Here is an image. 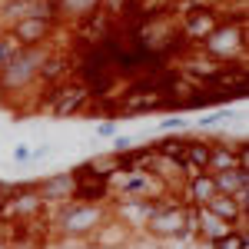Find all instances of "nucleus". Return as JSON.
Listing matches in <instances>:
<instances>
[{
	"label": "nucleus",
	"instance_id": "obj_1",
	"mask_svg": "<svg viewBox=\"0 0 249 249\" xmlns=\"http://www.w3.org/2000/svg\"><path fill=\"white\" fill-rule=\"evenodd\" d=\"M110 216V203H80V199H70L57 206L53 213V226L63 239H87L90 232Z\"/></svg>",
	"mask_w": 249,
	"mask_h": 249
},
{
	"label": "nucleus",
	"instance_id": "obj_2",
	"mask_svg": "<svg viewBox=\"0 0 249 249\" xmlns=\"http://www.w3.org/2000/svg\"><path fill=\"white\" fill-rule=\"evenodd\" d=\"M47 53V47H34V50H17L7 63H0V100L7 96H23L30 93V87L37 83L40 60Z\"/></svg>",
	"mask_w": 249,
	"mask_h": 249
},
{
	"label": "nucleus",
	"instance_id": "obj_3",
	"mask_svg": "<svg viewBox=\"0 0 249 249\" xmlns=\"http://www.w3.org/2000/svg\"><path fill=\"white\" fill-rule=\"evenodd\" d=\"M146 236H153L160 243H190L193 230H190V206L183 199H163V206L150 216V223L143 226Z\"/></svg>",
	"mask_w": 249,
	"mask_h": 249
},
{
	"label": "nucleus",
	"instance_id": "obj_4",
	"mask_svg": "<svg viewBox=\"0 0 249 249\" xmlns=\"http://www.w3.org/2000/svg\"><path fill=\"white\" fill-rule=\"evenodd\" d=\"M246 43H249L246 27L223 20L210 37L199 43V50H203V57L216 60V63H232V60H246Z\"/></svg>",
	"mask_w": 249,
	"mask_h": 249
},
{
	"label": "nucleus",
	"instance_id": "obj_5",
	"mask_svg": "<svg viewBox=\"0 0 249 249\" xmlns=\"http://www.w3.org/2000/svg\"><path fill=\"white\" fill-rule=\"evenodd\" d=\"M219 23H223V17H219V7H216V0H213V3H193V7H183V20H179L176 27H179V34L190 40V43L199 47Z\"/></svg>",
	"mask_w": 249,
	"mask_h": 249
},
{
	"label": "nucleus",
	"instance_id": "obj_6",
	"mask_svg": "<svg viewBox=\"0 0 249 249\" xmlns=\"http://www.w3.org/2000/svg\"><path fill=\"white\" fill-rule=\"evenodd\" d=\"M57 27L60 23H53V20H47V17H23L7 34L14 37V43H17L20 50H34V47H47L50 37L57 34Z\"/></svg>",
	"mask_w": 249,
	"mask_h": 249
},
{
	"label": "nucleus",
	"instance_id": "obj_7",
	"mask_svg": "<svg viewBox=\"0 0 249 249\" xmlns=\"http://www.w3.org/2000/svg\"><path fill=\"white\" fill-rule=\"evenodd\" d=\"M73 190H77V173L73 170H60V173H50V176L37 179V193H40V199H43L47 206H63V203H70V199H73Z\"/></svg>",
	"mask_w": 249,
	"mask_h": 249
},
{
	"label": "nucleus",
	"instance_id": "obj_8",
	"mask_svg": "<svg viewBox=\"0 0 249 249\" xmlns=\"http://www.w3.org/2000/svg\"><path fill=\"white\" fill-rule=\"evenodd\" d=\"M160 206H163V199H113L110 216H116L120 223H126L130 230H143Z\"/></svg>",
	"mask_w": 249,
	"mask_h": 249
},
{
	"label": "nucleus",
	"instance_id": "obj_9",
	"mask_svg": "<svg viewBox=\"0 0 249 249\" xmlns=\"http://www.w3.org/2000/svg\"><path fill=\"white\" fill-rule=\"evenodd\" d=\"M130 236H133V230H130L126 223H120L116 216H107V219L87 236V243H90V249H126Z\"/></svg>",
	"mask_w": 249,
	"mask_h": 249
},
{
	"label": "nucleus",
	"instance_id": "obj_10",
	"mask_svg": "<svg viewBox=\"0 0 249 249\" xmlns=\"http://www.w3.org/2000/svg\"><path fill=\"white\" fill-rule=\"evenodd\" d=\"M70 73H77V63L70 53H43L40 60V70H37V83L43 87H53V83H63V80H70Z\"/></svg>",
	"mask_w": 249,
	"mask_h": 249
},
{
	"label": "nucleus",
	"instance_id": "obj_11",
	"mask_svg": "<svg viewBox=\"0 0 249 249\" xmlns=\"http://www.w3.org/2000/svg\"><path fill=\"white\" fill-rule=\"evenodd\" d=\"M183 203L186 206H206L213 196H219L216 193V183H213V173H193L186 176V186H183Z\"/></svg>",
	"mask_w": 249,
	"mask_h": 249
},
{
	"label": "nucleus",
	"instance_id": "obj_12",
	"mask_svg": "<svg viewBox=\"0 0 249 249\" xmlns=\"http://www.w3.org/2000/svg\"><path fill=\"white\" fill-rule=\"evenodd\" d=\"M77 173V170H73ZM73 199L80 203H110L113 193H110V183L107 179H96V176H87V173H77V190H73Z\"/></svg>",
	"mask_w": 249,
	"mask_h": 249
},
{
	"label": "nucleus",
	"instance_id": "obj_13",
	"mask_svg": "<svg viewBox=\"0 0 249 249\" xmlns=\"http://www.w3.org/2000/svg\"><path fill=\"white\" fill-rule=\"evenodd\" d=\"M186 140H190V136L176 133V136H163V140H156L150 146H153V153L160 156V160H166L176 170H183V166H186Z\"/></svg>",
	"mask_w": 249,
	"mask_h": 249
},
{
	"label": "nucleus",
	"instance_id": "obj_14",
	"mask_svg": "<svg viewBox=\"0 0 249 249\" xmlns=\"http://www.w3.org/2000/svg\"><path fill=\"white\" fill-rule=\"evenodd\" d=\"M236 143H226V140H210V163H206V173H219V170H236Z\"/></svg>",
	"mask_w": 249,
	"mask_h": 249
},
{
	"label": "nucleus",
	"instance_id": "obj_15",
	"mask_svg": "<svg viewBox=\"0 0 249 249\" xmlns=\"http://www.w3.org/2000/svg\"><path fill=\"white\" fill-rule=\"evenodd\" d=\"M213 183H216V193L219 196H236L239 190H246L249 186V170H219L213 173Z\"/></svg>",
	"mask_w": 249,
	"mask_h": 249
},
{
	"label": "nucleus",
	"instance_id": "obj_16",
	"mask_svg": "<svg viewBox=\"0 0 249 249\" xmlns=\"http://www.w3.org/2000/svg\"><path fill=\"white\" fill-rule=\"evenodd\" d=\"M103 7V0H57V14H60V23L63 20H87L90 14H96Z\"/></svg>",
	"mask_w": 249,
	"mask_h": 249
},
{
	"label": "nucleus",
	"instance_id": "obj_17",
	"mask_svg": "<svg viewBox=\"0 0 249 249\" xmlns=\"http://www.w3.org/2000/svg\"><path fill=\"white\" fill-rule=\"evenodd\" d=\"M206 163H210V140H186V166L183 173L193 176V173H206Z\"/></svg>",
	"mask_w": 249,
	"mask_h": 249
},
{
	"label": "nucleus",
	"instance_id": "obj_18",
	"mask_svg": "<svg viewBox=\"0 0 249 249\" xmlns=\"http://www.w3.org/2000/svg\"><path fill=\"white\" fill-rule=\"evenodd\" d=\"M203 210L213 213V216H216V219H223V223H230V226H236V223H239V216H249L246 210H239V203H236L232 196H213Z\"/></svg>",
	"mask_w": 249,
	"mask_h": 249
},
{
	"label": "nucleus",
	"instance_id": "obj_19",
	"mask_svg": "<svg viewBox=\"0 0 249 249\" xmlns=\"http://www.w3.org/2000/svg\"><path fill=\"white\" fill-rule=\"evenodd\" d=\"M206 249H249V239H246V232L230 230L226 236H219V239L206 243Z\"/></svg>",
	"mask_w": 249,
	"mask_h": 249
},
{
	"label": "nucleus",
	"instance_id": "obj_20",
	"mask_svg": "<svg viewBox=\"0 0 249 249\" xmlns=\"http://www.w3.org/2000/svg\"><path fill=\"white\" fill-rule=\"evenodd\" d=\"M226 120H232V113L219 107V110H213V113L199 116V120H196V130H210V126H219V123H226Z\"/></svg>",
	"mask_w": 249,
	"mask_h": 249
},
{
	"label": "nucleus",
	"instance_id": "obj_21",
	"mask_svg": "<svg viewBox=\"0 0 249 249\" xmlns=\"http://www.w3.org/2000/svg\"><path fill=\"white\" fill-rule=\"evenodd\" d=\"M17 50H20V47L14 43V37H10L7 30H0V63H7V60L14 57Z\"/></svg>",
	"mask_w": 249,
	"mask_h": 249
},
{
	"label": "nucleus",
	"instance_id": "obj_22",
	"mask_svg": "<svg viewBox=\"0 0 249 249\" xmlns=\"http://www.w3.org/2000/svg\"><path fill=\"white\" fill-rule=\"evenodd\" d=\"M186 126H190V123H186V116H166V120L160 123V130H163V133H183Z\"/></svg>",
	"mask_w": 249,
	"mask_h": 249
},
{
	"label": "nucleus",
	"instance_id": "obj_23",
	"mask_svg": "<svg viewBox=\"0 0 249 249\" xmlns=\"http://www.w3.org/2000/svg\"><path fill=\"white\" fill-rule=\"evenodd\" d=\"M130 146H133V136L116 133V136H113V150H110V153H123V150H130Z\"/></svg>",
	"mask_w": 249,
	"mask_h": 249
},
{
	"label": "nucleus",
	"instance_id": "obj_24",
	"mask_svg": "<svg viewBox=\"0 0 249 249\" xmlns=\"http://www.w3.org/2000/svg\"><path fill=\"white\" fill-rule=\"evenodd\" d=\"M96 136H116V120H103V123H96Z\"/></svg>",
	"mask_w": 249,
	"mask_h": 249
},
{
	"label": "nucleus",
	"instance_id": "obj_25",
	"mask_svg": "<svg viewBox=\"0 0 249 249\" xmlns=\"http://www.w3.org/2000/svg\"><path fill=\"white\" fill-rule=\"evenodd\" d=\"M14 160H17V163H27V160H30V146H27V143H17V146H14Z\"/></svg>",
	"mask_w": 249,
	"mask_h": 249
},
{
	"label": "nucleus",
	"instance_id": "obj_26",
	"mask_svg": "<svg viewBox=\"0 0 249 249\" xmlns=\"http://www.w3.org/2000/svg\"><path fill=\"white\" fill-rule=\"evenodd\" d=\"M43 156H50V146H37V150H30V160H43Z\"/></svg>",
	"mask_w": 249,
	"mask_h": 249
}]
</instances>
